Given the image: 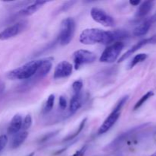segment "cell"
I'll return each mask as SVG.
<instances>
[{"instance_id":"6da1fadb","label":"cell","mask_w":156,"mask_h":156,"mask_svg":"<svg viewBox=\"0 0 156 156\" xmlns=\"http://www.w3.org/2000/svg\"><path fill=\"white\" fill-rule=\"evenodd\" d=\"M128 32L123 30H105L100 28H87L82 30L79 41L85 45L97 44H112L128 37Z\"/></svg>"},{"instance_id":"7a4b0ae2","label":"cell","mask_w":156,"mask_h":156,"mask_svg":"<svg viewBox=\"0 0 156 156\" xmlns=\"http://www.w3.org/2000/svg\"><path fill=\"white\" fill-rule=\"evenodd\" d=\"M41 62V59L30 61L24 65L8 73L7 78L12 80H15V79L22 80V79H30L37 73Z\"/></svg>"},{"instance_id":"3957f363","label":"cell","mask_w":156,"mask_h":156,"mask_svg":"<svg viewBox=\"0 0 156 156\" xmlns=\"http://www.w3.org/2000/svg\"><path fill=\"white\" fill-rule=\"evenodd\" d=\"M76 30V23L72 18H67L61 23L59 41L61 45L65 46L73 40Z\"/></svg>"},{"instance_id":"277c9868","label":"cell","mask_w":156,"mask_h":156,"mask_svg":"<svg viewBox=\"0 0 156 156\" xmlns=\"http://www.w3.org/2000/svg\"><path fill=\"white\" fill-rule=\"evenodd\" d=\"M124 47V44L121 41L116 42L108 46L100 56V62L105 63H111L117 59L120 53Z\"/></svg>"},{"instance_id":"5b68a950","label":"cell","mask_w":156,"mask_h":156,"mask_svg":"<svg viewBox=\"0 0 156 156\" xmlns=\"http://www.w3.org/2000/svg\"><path fill=\"white\" fill-rule=\"evenodd\" d=\"M97 59V56L93 52L86 50H78L73 53L75 69H79L82 66L94 62Z\"/></svg>"},{"instance_id":"8992f818","label":"cell","mask_w":156,"mask_h":156,"mask_svg":"<svg viewBox=\"0 0 156 156\" xmlns=\"http://www.w3.org/2000/svg\"><path fill=\"white\" fill-rule=\"evenodd\" d=\"M90 14L94 21L105 27H114L115 25V21L114 18L102 9L98 8H92Z\"/></svg>"},{"instance_id":"52a82bcc","label":"cell","mask_w":156,"mask_h":156,"mask_svg":"<svg viewBox=\"0 0 156 156\" xmlns=\"http://www.w3.org/2000/svg\"><path fill=\"white\" fill-rule=\"evenodd\" d=\"M27 24V23L26 21H20L6 27L2 31L0 32V40L6 41L17 36L25 30Z\"/></svg>"},{"instance_id":"ba28073f","label":"cell","mask_w":156,"mask_h":156,"mask_svg":"<svg viewBox=\"0 0 156 156\" xmlns=\"http://www.w3.org/2000/svg\"><path fill=\"white\" fill-rule=\"evenodd\" d=\"M73 66L67 61H62L56 65L53 73V79H61L67 78L73 73Z\"/></svg>"},{"instance_id":"9c48e42d","label":"cell","mask_w":156,"mask_h":156,"mask_svg":"<svg viewBox=\"0 0 156 156\" xmlns=\"http://www.w3.org/2000/svg\"><path fill=\"white\" fill-rule=\"evenodd\" d=\"M156 44V35L151 37L149 38H146V39L142 40V41H140V42L137 43L136 44H135L133 47H131L129 50H127L124 54L122 55L121 57L119 59V62L124 61L125 59L129 58L131 55L133 54L135 52H136L137 50L141 49L142 47H144V46L148 45V44Z\"/></svg>"},{"instance_id":"30bf717a","label":"cell","mask_w":156,"mask_h":156,"mask_svg":"<svg viewBox=\"0 0 156 156\" xmlns=\"http://www.w3.org/2000/svg\"><path fill=\"white\" fill-rule=\"evenodd\" d=\"M120 112L113 111L112 112H111V114L107 117L106 120L104 121V123L101 125L98 130V135H102V134H105V133H107L108 130H110V129H111V128L115 124L116 122L117 121V120H118L119 117H120Z\"/></svg>"},{"instance_id":"8fae6325","label":"cell","mask_w":156,"mask_h":156,"mask_svg":"<svg viewBox=\"0 0 156 156\" xmlns=\"http://www.w3.org/2000/svg\"><path fill=\"white\" fill-rule=\"evenodd\" d=\"M52 69V59H42L37 73H35L36 79H42L47 76Z\"/></svg>"},{"instance_id":"7c38bea8","label":"cell","mask_w":156,"mask_h":156,"mask_svg":"<svg viewBox=\"0 0 156 156\" xmlns=\"http://www.w3.org/2000/svg\"><path fill=\"white\" fill-rule=\"evenodd\" d=\"M23 119L20 114H15L12 117V120L10 122L9 127H8V133L10 135H15L18 133H19L20 129L22 126Z\"/></svg>"},{"instance_id":"4fadbf2b","label":"cell","mask_w":156,"mask_h":156,"mask_svg":"<svg viewBox=\"0 0 156 156\" xmlns=\"http://www.w3.org/2000/svg\"><path fill=\"white\" fill-rule=\"evenodd\" d=\"M47 2V1H36L32 3V4H30L29 5L26 6L24 9L20 11L18 14L20 15H22V16H27V15H33L34 13L37 12Z\"/></svg>"},{"instance_id":"5bb4252c","label":"cell","mask_w":156,"mask_h":156,"mask_svg":"<svg viewBox=\"0 0 156 156\" xmlns=\"http://www.w3.org/2000/svg\"><path fill=\"white\" fill-rule=\"evenodd\" d=\"M27 136H28V133L27 131H22V132L15 134L10 144L11 148L15 149L19 147L25 141L26 139L27 138Z\"/></svg>"},{"instance_id":"9a60e30c","label":"cell","mask_w":156,"mask_h":156,"mask_svg":"<svg viewBox=\"0 0 156 156\" xmlns=\"http://www.w3.org/2000/svg\"><path fill=\"white\" fill-rule=\"evenodd\" d=\"M82 106V94L81 92L75 93L69 104V112L75 114Z\"/></svg>"},{"instance_id":"2e32d148","label":"cell","mask_w":156,"mask_h":156,"mask_svg":"<svg viewBox=\"0 0 156 156\" xmlns=\"http://www.w3.org/2000/svg\"><path fill=\"white\" fill-rule=\"evenodd\" d=\"M153 7V2L152 1H146L143 2L139 7L136 12L137 18H143L147 15L149 12L152 11Z\"/></svg>"},{"instance_id":"e0dca14e","label":"cell","mask_w":156,"mask_h":156,"mask_svg":"<svg viewBox=\"0 0 156 156\" xmlns=\"http://www.w3.org/2000/svg\"><path fill=\"white\" fill-rule=\"evenodd\" d=\"M151 25H152V23L149 20H146L145 22H143V24H141L134 29L133 31V34L136 37L144 36L148 33V31L150 29Z\"/></svg>"},{"instance_id":"ac0fdd59","label":"cell","mask_w":156,"mask_h":156,"mask_svg":"<svg viewBox=\"0 0 156 156\" xmlns=\"http://www.w3.org/2000/svg\"><path fill=\"white\" fill-rule=\"evenodd\" d=\"M147 57H148V55L146 54V53H140V54L136 55V56L133 57V59L132 60H131V62H129V69H133L138 63L146 60V59H147Z\"/></svg>"},{"instance_id":"d6986e66","label":"cell","mask_w":156,"mask_h":156,"mask_svg":"<svg viewBox=\"0 0 156 156\" xmlns=\"http://www.w3.org/2000/svg\"><path fill=\"white\" fill-rule=\"evenodd\" d=\"M154 95V92L152 91H148L146 94H145L143 96V97L141 98L140 99V100L136 102V104L135 105V106H134L133 108V110L134 111H136V110L139 109V108H140L141 106H143V105L145 104V102L147 100H149L150 98H152V96Z\"/></svg>"},{"instance_id":"ffe728a7","label":"cell","mask_w":156,"mask_h":156,"mask_svg":"<svg viewBox=\"0 0 156 156\" xmlns=\"http://www.w3.org/2000/svg\"><path fill=\"white\" fill-rule=\"evenodd\" d=\"M54 101H55V96L54 94H50L49 95V97L47 98V100L46 101L45 105H44V113L45 114H47L50 111H51V110L53 109V105H54Z\"/></svg>"},{"instance_id":"44dd1931","label":"cell","mask_w":156,"mask_h":156,"mask_svg":"<svg viewBox=\"0 0 156 156\" xmlns=\"http://www.w3.org/2000/svg\"><path fill=\"white\" fill-rule=\"evenodd\" d=\"M86 121H87V118L84 119V120L81 122L80 125H79V126L78 127V129H76V132H74L73 134H70V135H69L68 136L66 137V138L64 139V141H69V140H73L74 138H76V137L77 136L79 135L81 132H82V129H83V128L85 127V123H86Z\"/></svg>"},{"instance_id":"7402d4cb","label":"cell","mask_w":156,"mask_h":156,"mask_svg":"<svg viewBox=\"0 0 156 156\" xmlns=\"http://www.w3.org/2000/svg\"><path fill=\"white\" fill-rule=\"evenodd\" d=\"M31 124H32V117L31 116L27 114V115L24 117V120H23L21 129H23V131H25L26 129H29V128L30 127Z\"/></svg>"},{"instance_id":"603a6c76","label":"cell","mask_w":156,"mask_h":156,"mask_svg":"<svg viewBox=\"0 0 156 156\" xmlns=\"http://www.w3.org/2000/svg\"><path fill=\"white\" fill-rule=\"evenodd\" d=\"M128 98H129V96L126 95V96H123L122 98H120V101H119L117 103V105H116L115 108H114V109L113 110V111H119V112H120L122 110V108H123V105H124L125 104H126V102L127 101Z\"/></svg>"},{"instance_id":"cb8c5ba5","label":"cell","mask_w":156,"mask_h":156,"mask_svg":"<svg viewBox=\"0 0 156 156\" xmlns=\"http://www.w3.org/2000/svg\"><path fill=\"white\" fill-rule=\"evenodd\" d=\"M72 87H73V89L75 93L81 92L82 87H83V82H82V81L81 80L75 81V82L73 83Z\"/></svg>"},{"instance_id":"d4e9b609","label":"cell","mask_w":156,"mask_h":156,"mask_svg":"<svg viewBox=\"0 0 156 156\" xmlns=\"http://www.w3.org/2000/svg\"><path fill=\"white\" fill-rule=\"evenodd\" d=\"M8 143V137L5 135L0 136V152L4 149Z\"/></svg>"},{"instance_id":"484cf974","label":"cell","mask_w":156,"mask_h":156,"mask_svg":"<svg viewBox=\"0 0 156 156\" xmlns=\"http://www.w3.org/2000/svg\"><path fill=\"white\" fill-rule=\"evenodd\" d=\"M59 106L61 110H65L67 106V101L66 99L64 96H60L59 99Z\"/></svg>"},{"instance_id":"4316f807","label":"cell","mask_w":156,"mask_h":156,"mask_svg":"<svg viewBox=\"0 0 156 156\" xmlns=\"http://www.w3.org/2000/svg\"><path fill=\"white\" fill-rule=\"evenodd\" d=\"M74 3H76V2H66L64 3V4L61 6L60 11H66L67 9L71 8Z\"/></svg>"},{"instance_id":"83f0119b","label":"cell","mask_w":156,"mask_h":156,"mask_svg":"<svg viewBox=\"0 0 156 156\" xmlns=\"http://www.w3.org/2000/svg\"><path fill=\"white\" fill-rule=\"evenodd\" d=\"M86 149H87V146H84V147H82V149H79V151H77L74 155H73L72 156H84L85 152H86Z\"/></svg>"},{"instance_id":"f1b7e54d","label":"cell","mask_w":156,"mask_h":156,"mask_svg":"<svg viewBox=\"0 0 156 156\" xmlns=\"http://www.w3.org/2000/svg\"><path fill=\"white\" fill-rule=\"evenodd\" d=\"M148 20H149V21H150V22L152 23V24L153 22H156V12H155V14H154L153 15H152V17H151L150 18H149V19H148Z\"/></svg>"},{"instance_id":"f546056e","label":"cell","mask_w":156,"mask_h":156,"mask_svg":"<svg viewBox=\"0 0 156 156\" xmlns=\"http://www.w3.org/2000/svg\"><path fill=\"white\" fill-rule=\"evenodd\" d=\"M129 3H130L132 5H139L140 3V1H139V0H137V1H130Z\"/></svg>"},{"instance_id":"4dcf8cb0","label":"cell","mask_w":156,"mask_h":156,"mask_svg":"<svg viewBox=\"0 0 156 156\" xmlns=\"http://www.w3.org/2000/svg\"><path fill=\"white\" fill-rule=\"evenodd\" d=\"M150 156H156V152H155V153H154V154H152V155H150Z\"/></svg>"},{"instance_id":"1f68e13d","label":"cell","mask_w":156,"mask_h":156,"mask_svg":"<svg viewBox=\"0 0 156 156\" xmlns=\"http://www.w3.org/2000/svg\"><path fill=\"white\" fill-rule=\"evenodd\" d=\"M34 155V152H32L31 154H30V155H29V156H33Z\"/></svg>"}]
</instances>
